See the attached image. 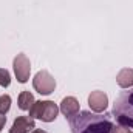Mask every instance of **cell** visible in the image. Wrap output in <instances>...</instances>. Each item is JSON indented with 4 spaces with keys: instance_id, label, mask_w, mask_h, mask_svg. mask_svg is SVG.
Returning <instances> with one entry per match:
<instances>
[{
    "instance_id": "cell-1",
    "label": "cell",
    "mask_w": 133,
    "mask_h": 133,
    "mask_svg": "<svg viewBox=\"0 0 133 133\" xmlns=\"http://www.w3.org/2000/svg\"><path fill=\"white\" fill-rule=\"evenodd\" d=\"M113 121L108 113L79 111L70 118L71 133H113Z\"/></svg>"
},
{
    "instance_id": "cell-2",
    "label": "cell",
    "mask_w": 133,
    "mask_h": 133,
    "mask_svg": "<svg viewBox=\"0 0 133 133\" xmlns=\"http://www.w3.org/2000/svg\"><path fill=\"white\" fill-rule=\"evenodd\" d=\"M111 116L116 119V124L133 129V90L122 91L113 104Z\"/></svg>"
},
{
    "instance_id": "cell-3",
    "label": "cell",
    "mask_w": 133,
    "mask_h": 133,
    "mask_svg": "<svg viewBox=\"0 0 133 133\" xmlns=\"http://www.w3.org/2000/svg\"><path fill=\"white\" fill-rule=\"evenodd\" d=\"M33 87L39 95L46 96V95H51V93L54 91V88H56V81H54V77H53L46 70H42V71H39V73L34 76Z\"/></svg>"
},
{
    "instance_id": "cell-4",
    "label": "cell",
    "mask_w": 133,
    "mask_h": 133,
    "mask_svg": "<svg viewBox=\"0 0 133 133\" xmlns=\"http://www.w3.org/2000/svg\"><path fill=\"white\" fill-rule=\"evenodd\" d=\"M12 66H14V74L17 77V81L20 84H25L28 82L30 79V73H31V64H30V59L25 56V54H17L14 57V62H12Z\"/></svg>"
},
{
    "instance_id": "cell-5",
    "label": "cell",
    "mask_w": 133,
    "mask_h": 133,
    "mask_svg": "<svg viewBox=\"0 0 133 133\" xmlns=\"http://www.w3.org/2000/svg\"><path fill=\"white\" fill-rule=\"evenodd\" d=\"M88 105L91 108V111L95 113H102L107 110V105H108V98L104 91H91L90 96H88Z\"/></svg>"
},
{
    "instance_id": "cell-6",
    "label": "cell",
    "mask_w": 133,
    "mask_h": 133,
    "mask_svg": "<svg viewBox=\"0 0 133 133\" xmlns=\"http://www.w3.org/2000/svg\"><path fill=\"white\" fill-rule=\"evenodd\" d=\"M36 129L34 119L30 116H17L12 122V127L9 129V133H30Z\"/></svg>"
},
{
    "instance_id": "cell-7",
    "label": "cell",
    "mask_w": 133,
    "mask_h": 133,
    "mask_svg": "<svg viewBox=\"0 0 133 133\" xmlns=\"http://www.w3.org/2000/svg\"><path fill=\"white\" fill-rule=\"evenodd\" d=\"M59 110L62 111V115L65 118L70 119L71 116H74L76 113H79V101L76 99V98H73V96H66V98L62 99Z\"/></svg>"
},
{
    "instance_id": "cell-8",
    "label": "cell",
    "mask_w": 133,
    "mask_h": 133,
    "mask_svg": "<svg viewBox=\"0 0 133 133\" xmlns=\"http://www.w3.org/2000/svg\"><path fill=\"white\" fill-rule=\"evenodd\" d=\"M59 113V107L53 102V101H43V108H42V115L40 119L43 122H51L57 118Z\"/></svg>"
},
{
    "instance_id": "cell-9",
    "label": "cell",
    "mask_w": 133,
    "mask_h": 133,
    "mask_svg": "<svg viewBox=\"0 0 133 133\" xmlns=\"http://www.w3.org/2000/svg\"><path fill=\"white\" fill-rule=\"evenodd\" d=\"M116 82L121 88L133 87V70L132 68H122L116 76Z\"/></svg>"
},
{
    "instance_id": "cell-10",
    "label": "cell",
    "mask_w": 133,
    "mask_h": 133,
    "mask_svg": "<svg viewBox=\"0 0 133 133\" xmlns=\"http://www.w3.org/2000/svg\"><path fill=\"white\" fill-rule=\"evenodd\" d=\"M34 104V96L30 91H22L19 95V108L20 110H30Z\"/></svg>"
},
{
    "instance_id": "cell-11",
    "label": "cell",
    "mask_w": 133,
    "mask_h": 133,
    "mask_svg": "<svg viewBox=\"0 0 133 133\" xmlns=\"http://www.w3.org/2000/svg\"><path fill=\"white\" fill-rule=\"evenodd\" d=\"M11 108V98L8 95L0 96V115H6Z\"/></svg>"
},
{
    "instance_id": "cell-12",
    "label": "cell",
    "mask_w": 133,
    "mask_h": 133,
    "mask_svg": "<svg viewBox=\"0 0 133 133\" xmlns=\"http://www.w3.org/2000/svg\"><path fill=\"white\" fill-rule=\"evenodd\" d=\"M9 84H11L9 71L5 70V68H0V85L2 87H9Z\"/></svg>"
},
{
    "instance_id": "cell-13",
    "label": "cell",
    "mask_w": 133,
    "mask_h": 133,
    "mask_svg": "<svg viewBox=\"0 0 133 133\" xmlns=\"http://www.w3.org/2000/svg\"><path fill=\"white\" fill-rule=\"evenodd\" d=\"M5 124H6V116H5V115H0V132H2V129L5 127Z\"/></svg>"
},
{
    "instance_id": "cell-14",
    "label": "cell",
    "mask_w": 133,
    "mask_h": 133,
    "mask_svg": "<svg viewBox=\"0 0 133 133\" xmlns=\"http://www.w3.org/2000/svg\"><path fill=\"white\" fill-rule=\"evenodd\" d=\"M31 133H46V132H45V130H40V129H34Z\"/></svg>"
},
{
    "instance_id": "cell-15",
    "label": "cell",
    "mask_w": 133,
    "mask_h": 133,
    "mask_svg": "<svg viewBox=\"0 0 133 133\" xmlns=\"http://www.w3.org/2000/svg\"><path fill=\"white\" fill-rule=\"evenodd\" d=\"M127 133H133V132H130V130H129V132H127Z\"/></svg>"
}]
</instances>
